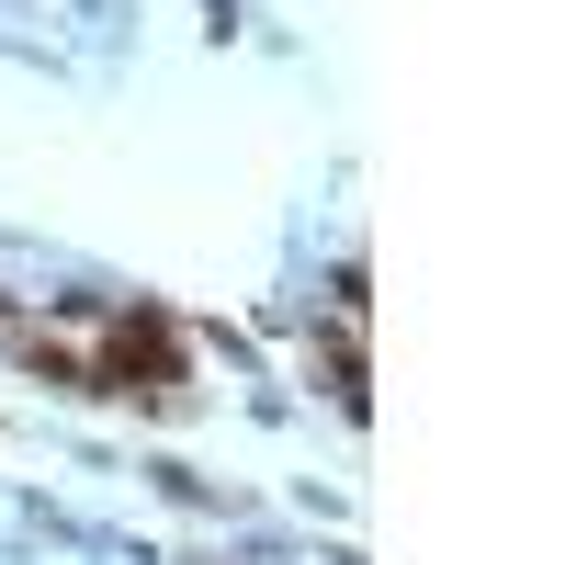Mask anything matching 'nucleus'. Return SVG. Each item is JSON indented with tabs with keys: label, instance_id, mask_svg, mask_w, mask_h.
<instances>
[{
	"label": "nucleus",
	"instance_id": "obj_1",
	"mask_svg": "<svg viewBox=\"0 0 565 565\" xmlns=\"http://www.w3.org/2000/svg\"><path fill=\"white\" fill-rule=\"evenodd\" d=\"M79 385L170 407V396H181V340H170V317H103V351H90V373H79Z\"/></svg>",
	"mask_w": 565,
	"mask_h": 565
}]
</instances>
